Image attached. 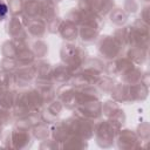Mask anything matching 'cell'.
Instances as JSON below:
<instances>
[{"mask_svg":"<svg viewBox=\"0 0 150 150\" xmlns=\"http://www.w3.org/2000/svg\"><path fill=\"white\" fill-rule=\"evenodd\" d=\"M8 14V7L4 0H0V21H2Z\"/></svg>","mask_w":150,"mask_h":150,"instance_id":"6da1fadb","label":"cell"}]
</instances>
